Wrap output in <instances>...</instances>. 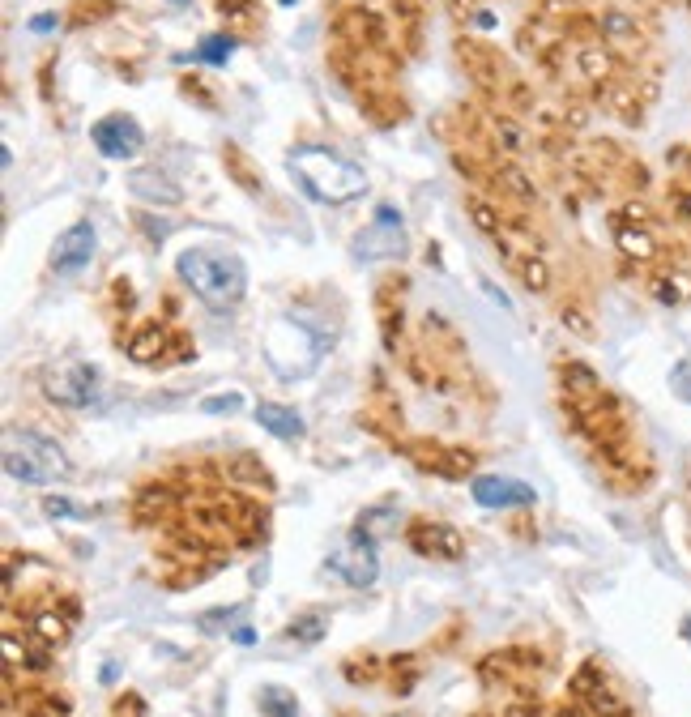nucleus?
I'll return each instance as SVG.
<instances>
[{"instance_id":"1","label":"nucleus","mask_w":691,"mask_h":717,"mask_svg":"<svg viewBox=\"0 0 691 717\" xmlns=\"http://www.w3.org/2000/svg\"><path fill=\"white\" fill-rule=\"evenodd\" d=\"M175 278L214 312H227L248 295V269L231 248H210V244L184 248L175 257Z\"/></svg>"},{"instance_id":"2","label":"nucleus","mask_w":691,"mask_h":717,"mask_svg":"<svg viewBox=\"0 0 691 717\" xmlns=\"http://www.w3.org/2000/svg\"><path fill=\"white\" fill-rule=\"evenodd\" d=\"M286 167H291V175L299 180L303 197H312L320 205H346V201L363 197V188H367V175L359 163H350V158L333 154V150H320V146L291 150Z\"/></svg>"},{"instance_id":"3","label":"nucleus","mask_w":691,"mask_h":717,"mask_svg":"<svg viewBox=\"0 0 691 717\" xmlns=\"http://www.w3.org/2000/svg\"><path fill=\"white\" fill-rule=\"evenodd\" d=\"M261 350H265L269 372L278 376V380H303V376H312V372H316L320 355H325V338H320L312 325L282 316V321H273V325H269Z\"/></svg>"},{"instance_id":"4","label":"nucleus","mask_w":691,"mask_h":717,"mask_svg":"<svg viewBox=\"0 0 691 717\" xmlns=\"http://www.w3.org/2000/svg\"><path fill=\"white\" fill-rule=\"evenodd\" d=\"M43 389L52 402L69 406V410H86L103 402V372L94 363H64V368L47 372Z\"/></svg>"},{"instance_id":"5","label":"nucleus","mask_w":691,"mask_h":717,"mask_svg":"<svg viewBox=\"0 0 691 717\" xmlns=\"http://www.w3.org/2000/svg\"><path fill=\"white\" fill-rule=\"evenodd\" d=\"M401 252H406L401 210H393V205H376V218L355 235V257L359 261H397Z\"/></svg>"},{"instance_id":"6","label":"nucleus","mask_w":691,"mask_h":717,"mask_svg":"<svg viewBox=\"0 0 691 717\" xmlns=\"http://www.w3.org/2000/svg\"><path fill=\"white\" fill-rule=\"evenodd\" d=\"M329 568H333L346 585H355V589L376 585V577H380V560H376V543L363 534V525H359V530L350 534L346 543L329 555Z\"/></svg>"},{"instance_id":"7","label":"nucleus","mask_w":691,"mask_h":717,"mask_svg":"<svg viewBox=\"0 0 691 717\" xmlns=\"http://www.w3.org/2000/svg\"><path fill=\"white\" fill-rule=\"evenodd\" d=\"M94 248H99V231H94L90 218L64 227L56 235V244H52V274H60V278L82 274V269L94 261Z\"/></svg>"},{"instance_id":"8","label":"nucleus","mask_w":691,"mask_h":717,"mask_svg":"<svg viewBox=\"0 0 691 717\" xmlns=\"http://www.w3.org/2000/svg\"><path fill=\"white\" fill-rule=\"evenodd\" d=\"M470 496L478 508H500V513H508V508H534L538 504V491L521 483V478H504V474H478L474 483H470Z\"/></svg>"},{"instance_id":"9","label":"nucleus","mask_w":691,"mask_h":717,"mask_svg":"<svg viewBox=\"0 0 691 717\" xmlns=\"http://www.w3.org/2000/svg\"><path fill=\"white\" fill-rule=\"evenodd\" d=\"M90 141L99 146L103 158H133L146 146V129H141L133 116H103L90 129Z\"/></svg>"},{"instance_id":"10","label":"nucleus","mask_w":691,"mask_h":717,"mask_svg":"<svg viewBox=\"0 0 691 717\" xmlns=\"http://www.w3.org/2000/svg\"><path fill=\"white\" fill-rule=\"evenodd\" d=\"M410 547L419 555H431V560H461L465 555V538L444 521H419L410 530Z\"/></svg>"},{"instance_id":"11","label":"nucleus","mask_w":691,"mask_h":717,"mask_svg":"<svg viewBox=\"0 0 691 717\" xmlns=\"http://www.w3.org/2000/svg\"><path fill=\"white\" fill-rule=\"evenodd\" d=\"M559 385H564V402L572 406H593V402H602L606 389H602V376L589 368V363L581 359H568V363H559Z\"/></svg>"},{"instance_id":"12","label":"nucleus","mask_w":691,"mask_h":717,"mask_svg":"<svg viewBox=\"0 0 691 717\" xmlns=\"http://www.w3.org/2000/svg\"><path fill=\"white\" fill-rule=\"evenodd\" d=\"M128 188H133L137 201H150V205H180L184 201V188L175 184L167 171H158V167L128 171Z\"/></svg>"},{"instance_id":"13","label":"nucleus","mask_w":691,"mask_h":717,"mask_svg":"<svg viewBox=\"0 0 691 717\" xmlns=\"http://www.w3.org/2000/svg\"><path fill=\"white\" fill-rule=\"evenodd\" d=\"M598 35L606 47H615V52H640L645 47V30H640V22L632 18V13H623V9H606L598 13Z\"/></svg>"},{"instance_id":"14","label":"nucleus","mask_w":691,"mask_h":717,"mask_svg":"<svg viewBox=\"0 0 691 717\" xmlns=\"http://www.w3.org/2000/svg\"><path fill=\"white\" fill-rule=\"evenodd\" d=\"M167 346H171V329L163 321H141L124 350H128V359H133V363H158V359L171 355Z\"/></svg>"},{"instance_id":"15","label":"nucleus","mask_w":691,"mask_h":717,"mask_svg":"<svg viewBox=\"0 0 691 717\" xmlns=\"http://www.w3.org/2000/svg\"><path fill=\"white\" fill-rule=\"evenodd\" d=\"M5 474H9V478H18V483H30V487L56 483L52 470H47L30 449H22V444L13 440V436H5Z\"/></svg>"},{"instance_id":"16","label":"nucleus","mask_w":691,"mask_h":717,"mask_svg":"<svg viewBox=\"0 0 691 717\" xmlns=\"http://www.w3.org/2000/svg\"><path fill=\"white\" fill-rule=\"evenodd\" d=\"M457 52H461L465 73H470L482 90H500V56H495L491 47H482V43H474V39H461Z\"/></svg>"},{"instance_id":"17","label":"nucleus","mask_w":691,"mask_h":717,"mask_svg":"<svg viewBox=\"0 0 691 717\" xmlns=\"http://www.w3.org/2000/svg\"><path fill=\"white\" fill-rule=\"evenodd\" d=\"M576 69H581V77L589 86H606V82H615V73H619V56H615V47H606V43H585L581 52H576Z\"/></svg>"},{"instance_id":"18","label":"nucleus","mask_w":691,"mask_h":717,"mask_svg":"<svg viewBox=\"0 0 691 717\" xmlns=\"http://www.w3.org/2000/svg\"><path fill=\"white\" fill-rule=\"evenodd\" d=\"M602 107H606L615 120L632 124V129H636L640 120H645V103H640V90H636L632 82H619V77L602 86Z\"/></svg>"},{"instance_id":"19","label":"nucleus","mask_w":691,"mask_h":717,"mask_svg":"<svg viewBox=\"0 0 691 717\" xmlns=\"http://www.w3.org/2000/svg\"><path fill=\"white\" fill-rule=\"evenodd\" d=\"M615 248L628 261H653L657 257V239L649 227H636L628 218H615Z\"/></svg>"},{"instance_id":"20","label":"nucleus","mask_w":691,"mask_h":717,"mask_svg":"<svg viewBox=\"0 0 691 717\" xmlns=\"http://www.w3.org/2000/svg\"><path fill=\"white\" fill-rule=\"evenodd\" d=\"M256 423H261L269 436H278V440H299L303 436V414L291 410V406H278V402L256 406Z\"/></svg>"},{"instance_id":"21","label":"nucleus","mask_w":691,"mask_h":717,"mask_svg":"<svg viewBox=\"0 0 691 717\" xmlns=\"http://www.w3.org/2000/svg\"><path fill=\"white\" fill-rule=\"evenodd\" d=\"M9 436L18 440L22 449L35 453V457L43 461V466L52 470V478H64V474H69V457H64V449H60L56 440H47V436H39V432H9Z\"/></svg>"},{"instance_id":"22","label":"nucleus","mask_w":691,"mask_h":717,"mask_svg":"<svg viewBox=\"0 0 691 717\" xmlns=\"http://www.w3.org/2000/svg\"><path fill=\"white\" fill-rule=\"evenodd\" d=\"M222 167H227V175H231L239 188H244V193H261V188H265L261 171L252 167V158L239 150V146H222Z\"/></svg>"},{"instance_id":"23","label":"nucleus","mask_w":691,"mask_h":717,"mask_svg":"<svg viewBox=\"0 0 691 717\" xmlns=\"http://www.w3.org/2000/svg\"><path fill=\"white\" fill-rule=\"evenodd\" d=\"M325 632H329V615H325V611H303V615H295L291 624H286V641L316 645Z\"/></svg>"},{"instance_id":"24","label":"nucleus","mask_w":691,"mask_h":717,"mask_svg":"<svg viewBox=\"0 0 691 717\" xmlns=\"http://www.w3.org/2000/svg\"><path fill=\"white\" fill-rule=\"evenodd\" d=\"M517 278L529 295H546L551 291V265H546V257H538V252H529V257L517 261Z\"/></svg>"},{"instance_id":"25","label":"nucleus","mask_w":691,"mask_h":717,"mask_svg":"<svg viewBox=\"0 0 691 717\" xmlns=\"http://www.w3.org/2000/svg\"><path fill=\"white\" fill-rule=\"evenodd\" d=\"M653 295H657V304L679 308V304H687V299H691V278L679 274V269H670V274L653 278Z\"/></svg>"},{"instance_id":"26","label":"nucleus","mask_w":691,"mask_h":717,"mask_svg":"<svg viewBox=\"0 0 691 717\" xmlns=\"http://www.w3.org/2000/svg\"><path fill=\"white\" fill-rule=\"evenodd\" d=\"M465 214H470V222L482 231V235H500L504 231V218H500V210L487 201V197H478V193H470L465 197Z\"/></svg>"},{"instance_id":"27","label":"nucleus","mask_w":691,"mask_h":717,"mask_svg":"<svg viewBox=\"0 0 691 717\" xmlns=\"http://www.w3.org/2000/svg\"><path fill=\"white\" fill-rule=\"evenodd\" d=\"M495 180H500L504 188L517 201H538V188H534V180H529V175L517 167V163H500V171H495Z\"/></svg>"},{"instance_id":"28","label":"nucleus","mask_w":691,"mask_h":717,"mask_svg":"<svg viewBox=\"0 0 691 717\" xmlns=\"http://www.w3.org/2000/svg\"><path fill=\"white\" fill-rule=\"evenodd\" d=\"M602 688H606V671H602V666H598V662H585V666H581V671H576V675L568 679V692H572V696H581V700H589V696H598Z\"/></svg>"},{"instance_id":"29","label":"nucleus","mask_w":691,"mask_h":717,"mask_svg":"<svg viewBox=\"0 0 691 717\" xmlns=\"http://www.w3.org/2000/svg\"><path fill=\"white\" fill-rule=\"evenodd\" d=\"M30 628L39 632L43 645H64V641H69V624H64L56 611H39L35 619H30Z\"/></svg>"},{"instance_id":"30","label":"nucleus","mask_w":691,"mask_h":717,"mask_svg":"<svg viewBox=\"0 0 691 717\" xmlns=\"http://www.w3.org/2000/svg\"><path fill=\"white\" fill-rule=\"evenodd\" d=\"M231 52H235V39L231 35H205L197 43V56L205 60V65H227Z\"/></svg>"},{"instance_id":"31","label":"nucleus","mask_w":691,"mask_h":717,"mask_svg":"<svg viewBox=\"0 0 691 717\" xmlns=\"http://www.w3.org/2000/svg\"><path fill=\"white\" fill-rule=\"evenodd\" d=\"M559 321H564V329L572 333V338H581V342L598 338V329H593V316H589L585 308H576V304H568L564 312H559Z\"/></svg>"},{"instance_id":"32","label":"nucleus","mask_w":691,"mask_h":717,"mask_svg":"<svg viewBox=\"0 0 691 717\" xmlns=\"http://www.w3.org/2000/svg\"><path fill=\"white\" fill-rule=\"evenodd\" d=\"M261 709L269 717H295L299 705H295V696L286 692V688H261Z\"/></svg>"},{"instance_id":"33","label":"nucleus","mask_w":691,"mask_h":717,"mask_svg":"<svg viewBox=\"0 0 691 717\" xmlns=\"http://www.w3.org/2000/svg\"><path fill=\"white\" fill-rule=\"evenodd\" d=\"M585 705H589V713H593V717H632V709H628V705H623V700H619V696H610L606 688H602L598 696H589V700H585Z\"/></svg>"},{"instance_id":"34","label":"nucleus","mask_w":691,"mask_h":717,"mask_svg":"<svg viewBox=\"0 0 691 717\" xmlns=\"http://www.w3.org/2000/svg\"><path fill=\"white\" fill-rule=\"evenodd\" d=\"M43 513L56 517V521H77V517H86V508H77L73 500H64V496H43Z\"/></svg>"},{"instance_id":"35","label":"nucleus","mask_w":691,"mask_h":717,"mask_svg":"<svg viewBox=\"0 0 691 717\" xmlns=\"http://www.w3.org/2000/svg\"><path fill=\"white\" fill-rule=\"evenodd\" d=\"M670 389L691 406V359H679V363L670 368Z\"/></svg>"},{"instance_id":"36","label":"nucleus","mask_w":691,"mask_h":717,"mask_svg":"<svg viewBox=\"0 0 691 717\" xmlns=\"http://www.w3.org/2000/svg\"><path fill=\"white\" fill-rule=\"evenodd\" d=\"M201 410L205 414H235V410H244V397L239 393H218V397H205Z\"/></svg>"},{"instance_id":"37","label":"nucleus","mask_w":691,"mask_h":717,"mask_svg":"<svg viewBox=\"0 0 691 717\" xmlns=\"http://www.w3.org/2000/svg\"><path fill=\"white\" fill-rule=\"evenodd\" d=\"M239 615H244V607H231V611H227V607H218V611H205V615L197 619V628H201V632H214V628H227V624H231V619H239Z\"/></svg>"},{"instance_id":"38","label":"nucleus","mask_w":691,"mask_h":717,"mask_svg":"<svg viewBox=\"0 0 691 717\" xmlns=\"http://www.w3.org/2000/svg\"><path fill=\"white\" fill-rule=\"evenodd\" d=\"M495 137L504 141V154H517L521 150V133H517V124H512V120H495Z\"/></svg>"},{"instance_id":"39","label":"nucleus","mask_w":691,"mask_h":717,"mask_svg":"<svg viewBox=\"0 0 691 717\" xmlns=\"http://www.w3.org/2000/svg\"><path fill=\"white\" fill-rule=\"evenodd\" d=\"M137 227L146 231V239H150V244H163V239H167V231H171L163 218H150V214H141V218H137Z\"/></svg>"},{"instance_id":"40","label":"nucleus","mask_w":691,"mask_h":717,"mask_svg":"<svg viewBox=\"0 0 691 717\" xmlns=\"http://www.w3.org/2000/svg\"><path fill=\"white\" fill-rule=\"evenodd\" d=\"M585 124H589V107H585V103H568V107H564V129L581 133Z\"/></svg>"},{"instance_id":"41","label":"nucleus","mask_w":691,"mask_h":717,"mask_svg":"<svg viewBox=\"0 0 691 717\" xmlns=\"http://www.w3.org/2000/svg\"><path fill=\"white\" fill-rule=\"evenodd\" d=\"M623 218L636 222V227H649V218H653V214H649V205H645V201H628V205H623Z\"/></svg>"},{"instance_id":"42","label":"nucleus","mask_w":691,"mask_h":717,"mask_svg":"<svg viewBox=\"0 0 691 717\" xmlns=\"http://www.w3.org/2000/svg\"><path fill=\"white\" fill-rule=\"evenodd\" d=\"M5 658H9V671H18V666L26 662V649L18 645V636L5 632Z\"/></svg>"},{"instance_id":"43","label":"nucleus","mask_w":691,"mask_h":717,"mask_svg":"<svg viewBox=\"0 0 691 717\" xmlns=\"http://www.w3.org/2000/svg\"><path fill=\"white\" fill-rule=\"evenodd\" d=\"M26 26L35 30V35H52V30L60 26V18H56V13H35V18H30Z\"/></svg>"},{"instance_id":"44","label":"nucleus","mask_w":691,"mask_h":717,"mask_svg":"<svg viewBox=\"0 0 691 717\" xmlns=\"http://www.w3.org/2000/svg\"><path fill=\"white\" fill-rule=\"evenodd\" d=\"M448 9H453V18H465V13H478V0H448Z\"/></svg>"},{"instance_id":"45","label":"nucleus","mask_w":691,"mask_h":717,"mask_svg":"<svg viewBox=\"0 0 691 717\" xmlns=\"http://www.w3.org/2000/svg\"><path fill=\"white\" fill-rule=\"evenodd\" d=\"M184 94H188V99H197V103H205V107H214V99L201 90V82H184Z\"/></svg>"},{"instance_id":"46","label":"nucleus","mask_w":691,"mask_h":717,"mask_svg":"<svg viewBox=\"0 0 691 717\" xmlns=\"http://www.w3.org/2000/svg\"><path fill=\"white\" fill-rule=\"evenodd\" d=\"M482 291H487V295H491V299H495V304H500V308H512V299H508L504 291H495V282H487V278H482Z\"/></svg>"},{"instance_id":"47","label":"nucleus","mask_w":691,"mask_h":717,"mask_svg":"<svg viewBox=\"0 0 691 717\" xmlns=\"http://www.w3.org/2000/svg\"><path fill=\"white\" fill-rule=\"evenodd\" d=\"M674 210H679L683 218H691V193H674Z\"/></svg>"},{"instance_id":"48","label":"nucleus","mask_w":691,"mask_h":717,"mask_svg":"<svg viewBox=\"0 0 691 717\" xmlns=\"http://www.w3.org/2000/svg\"><path fill=\"white\" fill-rule=\"evenodd\" d=\"M231 636H235V641H239V645H252V628H248V624H239V628H231Z\"/></svg>"},{"instance_id":"49","label":"nucleus","mask_w":691,"mask_h":717,"mask_svg":"<svg viewBox=\"0 0 691 717\" xmlns=\"http://www.w3.org/2000/svg\"><path fill=\"white\" fill-rule=\"evenodd\" d=\"M474 22H478L482 30H491V26H495V18H491V13H487V9H478V13H474Z\"/></svg>"},{"instance_id":"50","label":"nucleus","mask_w":691,"mask_h":717,"mask_svg":"<svg viewBox=\"0 0 691 717\" xmlns=\"http://www.w3.org/2000/svg\"><path fill=\"white\" fill-rule=\"evenodd\" d=\"M683 641H687V645H691V615H687V619H683Z\"/></svg>"},{"instance_id":"51","label":"nucleus","mask_w":691,"mask_h":717,"mask_svg":"<svg viewBox=\"0 0 691 717\" xmlns=\"http://www.w3.org/2000/svg\"><path fill=\"white\" fill-rule=\"evenodd\" d=\"M167 5H175V9H184V5H192V0H167Z\"/></svg>"},{"instance_id":"52","label":"nucleus","mask_w":691,"mask_h":717,"mask_svg":"<svg viewBox=\"0 0 691 717\" xmlns=\"http://www.w3.org/2000/svg\"><path fill=\"white\" fill-rule=\"evenodd\" d=\"M559 717H581V713H576V709H564V713H559Z\"/></svg>"},{"instance_id":"53","label":"nucleus","mask_w":691,"mask_h":717,"mask_svg":"<svg viewBox=\"0 0 691 717\" xmlns=\"http://www.w3.org/2000/svg\"><path fill=\"white\" fill-rule=\"evenodd\" d=\"M389 717H419V713H389Z\"/></svg>"},{"instance_id":"54","label":"nucleus","mask_w":691,"mask_h":717,"mask_svg":"<svg viewBox=\"0 0 691 717\" xmlns=\"http://www.w3.org/2000/svg\"><path fill=\"white\" fill-rule=\"evenodd\" d=\"M278 5H295V0H278Z\"/></svg>"}]
</instances>
